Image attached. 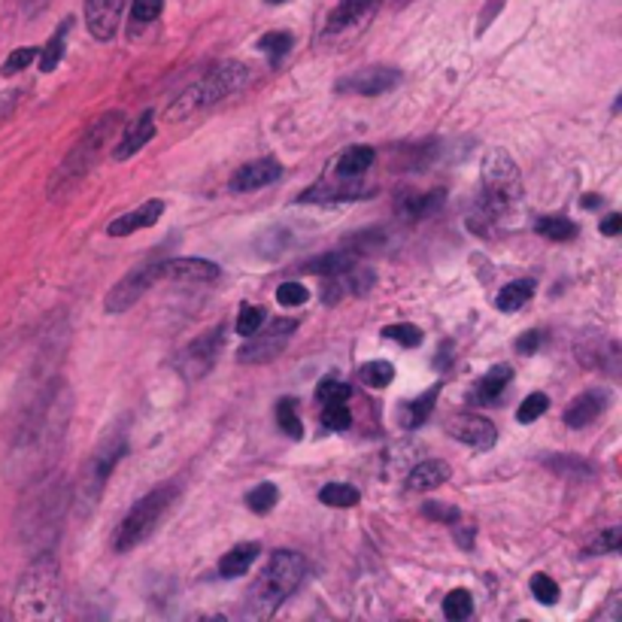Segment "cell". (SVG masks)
Listing matches in <instances>:
<instances>
[{
	"label": "cell",
	"instance_id": "obj_1",
	"mask_svg": "<svg viewBox=\"0 0 622 622\" xmlns=\"http://www.w3.org/2000/svg\"><path fill=\"white\" fill-rule=\"evenodd\" d=\"M67 419H71V395H67V386L55 383L19 428L13 446L15 468L28 474L46 468L58 455V446L67 435Z\"/></svg>",
	"mask_w": 622,
	"mask_h": 622
},
{
	"label": "cell",
	"instance_id": "obj_2",
	"mask_svg": "<svg viewBox=\"0 0 622 622\" xmlns=\"http://www.w3.org/2000/svg\"><path fill=\"white\" fill-rule=\"evenodd\" d=\"M307 577V559L292 550H276L267 559L264 571L255 577V583L246 589L244 598V617L246 619H271L280 604L304 583Z\"/></svg>",
	"mask_w": 622,
	"mask_h": 622
},
{
	"label": "cell",
	"instance_id": "obj_3",
	"mask_svg": "<svg viewBox=\"0 0 622 622\" xmlns=\"http://www.w3.org/2000/svg\"><path fill=\"white\" fill-rule=\"evenodd\" d=\"M64 592H62V568L52 552H40L22 574L13 595V613L22 622H46L62 619Z\"/></svg>",
	"mask_w": 622,
	"mask_h": 622
},
{
	"label": "cell",
	"instance_id": "obj_4",
	"mask_svg": "<svg viewBox=\"0 0 622 622\" xmlns=\"http://www.w3.org/2000/svg\"><path fill=\"white\" fill-rule=\"evenodd\" d=\"M119 125H122V112L110 110L80 137V143H76L73 149L62 158V164L52 170L49 186H46V195L52 197V201H58V197H64L67 192H73V188L80 186L94 167H98L103 149H107L112 137L119 134Z\"/></svg>",
	"mask_w": 622,
	"mask_h": 622
},
{
	"label": "cell",
	"instance_id": "obj_5",
	"mask_svg": "<svg viewBox=\"0 0 622 622\" xmlns=\"http://www.w3.org/2000/svg\"><path fill=\"white\" fill-rule=\"evenodd\" d=\"M249 80V71L240 62H222L219 67H213L210 73H204L201 80L192 82L179 98L167 107V122H179V119L192 116L197 110H206L213 103H219L222 98L234 94L237 89H244Z\"/></svg>",
	"mask_w": 622,
	"mask_h": 622
},
{
	"label": "cell",
	"instance_id": "obj_6",
	"mask_svg": "<svg viewBox=\"0 0 622 622\" xmlns=\"http://www.w3.org/2000/svg\"><path fill=\"white\" fill-rule=\"evenodd\" d=\"M179 486L177 483H164V486L152 489L149 495H143L137 504L128 511V516L119 522L116 534H112V550L116 552H128L149 538V534L158 529V522L164 520V513L170 511V504L177 501Z\"/></svg>",
	"mask_w": 622,
	"mask_h": 622
},
{
	"label": "cell",
	"instance_id": "obj_7",
	"mask_svg": "<svg viewBox=\"0 0 622 622\" xmlns=\"http://www.w3.org/2000/svg\"><path fill=\"white\" fill-rule=\"evenodd\" d=\"M522 197V177L504 149H492L483 158V210L492 219L511 213Z\"/></svg>",
	"mask_w": 622,
	"mask_h": 622
},
{
	"label": "cell",
	"instance_id": "obj_8",
	"mask_svg": "<svg viewBox=\"0 0 622 622\" xmlns=\"http://www.w3.org/2000/svg\"><path fill=\"white\" fill-rule=\"evenodd\" d=\"M125 453H128V440H125L122 431L107 435L98 446H94L89 462L82 464L80 483H76V501H80L82 513H91L94 507H98L103 489H107V480L112 477L116 464L125 459Z\"/></svg>",
	"mask_w": 622,
	"mask_h": 622
},
{
	"label": "cell",
	"instance_id": "obj_9",
	"mask_svg": "<svg viewBox=\"0 0 622 622\" xmlns=\"http://www.w3.org/2000/svg\"><path fill=\"white\" fill-rule=\"evenodd\" d=\"M161 280H164V258H149V262L131 267V271L107 292L103 310H107V313H125V310H131L137 301Z\"/></svg>",
	"mask_w": 622,
	"mask_h": 622
},
{
	"label": "cell",
	"instance_id": "obj_10",
	"mask_svg": "<svg viewBox=\"0 0 622 622\" xmlns=\"http://www.w3.org/2000/svg\"><path fill=\"white\" fill-rule=\"evenodd\" d=\"M298 322L295 319H276L267 328H258L255 334H249V343H244L237 352L240 365H264V361H273L286 349V343L295 334Z\"/></svg>",
	"mask_w": 622,
	"mask_h": 622
},
{
	"label": "cell",
	"instance_id": "obj_11",
	"mask_svg": "<svg viewBox=\"0 0 622 622\" xmlns=\"http://www.w3.org/2000/svg\"><path fill=\"white\" fill-rule=\"evenodd\" d=\"M222 337H225L222 328H213V331H206V334L197 337V340L188 343L177 359L179 374H183L186 379H201L204 374H210V368L215 365V359H219Z\"/></svg>",
	"mask_w": 622,
	"mask_h": 622
},
{
	"label": "cell",
	"instance_id": "obj_12",
	"mask_svg": "<svg viewBox=\"0 0 622 622\" xmlns=\"http://www.w3.org/2000/svg\"><path fill=\"white\" fill-rule=\"evenodd\" d=\"M401 80L404 76H401V71H395V67L374 64V67H365V71H356L349 76H340V80H337V91L340 94H361V98H377V94L392 91Z\"/></svg>",
	"mask_w": 622,
	"mask_h": 622
},
{
	"label": "cell",
	"instance_id": "obj_13",
	"mask_svg": "<svg viewBox=\"0 0 622 622\" xmlns=\"http://www.w3.org/2000/svg\"><path fill=\"white\" fill-rule=\"evenodd\" d=\"M446 431L455 440H462V444L474 446L477 453H486V449L495 446V440H498L495 426H492L489 419L477 416V413H459V416H453L446 422Z\"/></svg>",
	"mask_w": 622,
	"mask_h": 622
},
{
	"label": "cell",
	"instance_id": "obj_14",
	"mask_svg": "<svg viewBox=\"0 0 622 622\" xmlns=\"http://www.w3.org/2000/svg\"><path fill=\"white\" fill-rule=\"evenodd\" d=\"M379 6V0H340V6L328 15V24H325V37H340V33H349V31H359L361 24H365L374 10Z\"/></svg>",
	"mask_w": 622,
	"mask_h": 622
},
{
	"label": "cell",
	"instance_id": "obj_15",
	"mask_svg": "<svg viewBox=\"0 0 622 622\" xmlns=\"http://www.w3.org/2000/svg\"><path fill=\"white\" fill-rule=\"evenodd\" d=\"M125 0H85V24L94 40L116 37L119 19H122Z\"/></svg>",
	"mask_w": 622,
	"mask_h": 622
},
{
	"label": "cell",
	"instance_id": "obj_16",
	"mask_svg": "<svg viewBox=\"0 0 622 622\" xmlns=\"http://www.w3.org/2000/svg\"><path fill=\"white\" fill-rule=\"evenodd\" d=\"M155 137V110H143L131 125L125 128L122 137H116L112 146V161H128L137 155Z\"/></svg>",
	"mask_w": 622,
	"mask_h": 622
},
{
	"label": "cell",
	"instance_id": "obj_17",
	"mask_svg": "<svg viewBox=\"0 0 622 622\" xmlns=\"http://www.w3.org/2000/svg\"><path fill=\"white\" fill-rule=\"evenodd\" d=\"M282 177V164L273 161V158H258V161H249L244 167L237 170L234 177H231V192L244 195V192H255V188H264L276 183V179Z\"/></svg>",
	"mask_w": 622,
	"mask_h": 622
},
{
	"label": "cell",
	"instance_id": "obj_18",
	"mask_svg": "<svg viewBox=\"0 0 622 622\" xmlns=\"http://www.w3.org/2000/svg\"><path fill=\"white\" fill-rule=\"evenodd\" d=\"M608 401H610L608 388H589V392L577 395V398L571 401V407L565 410V426L568 428H586L589 422H595L604 410H608Z\"/></svg>",
	"mask_w": 622,
	"mask_h": 622
},
{
	"label": "cell",
	"instance_id": "obj_19",
	"mask_svg": "<svg viewBox=\"0 0 622 622\" xmlns=\"http://www.w3.org/2000/svg\"><path fill=\"white\" fill-rule=\"evenodd\" d=\"M161 213H164V201H146V204L137 206V210L119 215V219H112V222L107 225V234H110V237L137 234L140 228H152V225L161 219Z\"/></svg>",
	"mask_w": 622,
	"mask_h": 622
},
{
	"label": "cell",
	"instance_id": "obj_20",
	"mask_svg": "<svg viewBox=\"0 0 622 622\" xmlns=\"http://www.w3.org/2000/svg\"><path fill=\"white\" fill-rule=\"evenodd\" d=\"M219 276V267L204 258H167L164 262V280L177 282H206Z\"/></svg>",
	"mask_w": 622,
	"mask_h": 622
},
{
	"label": "cell",
	"instance_id": "obj_21",
	"mask_svg": "<svg viewBox=\"0 0 622 622\" xmlns=\"http://www.w3.org/2000/svg\"><path fill=\"white\" fill-rule=\"evenodd\" d=\"M370 188L359 186L356 179H349V183H319L316 188H310V192L298 195L301 204H334V201H356V197H368Z\"/></svg>",
	"mask_w": 622,
	"mask_h": 622
},
{
	"label": "cell",
	"instance_id": "obj_22",
	"mask_svg": "<svg viewBox=\"0 0 622 622\" xmlns=\"http://www.w3.org/2000/svg\"><path fill=\"white\" fill-rule=\"evenodd\" d=\"M511 379H513V368L511 365L492 368L486 377H480L477 388L471 392V401L483 404V407H492V404H498V398L504 395V388L511 386Z\"/></svg>",
	"mask_w": 622,
	"mask_h": 622
},
{
	"label": "cell",
	"instance_id": "obj_23",
	"mask_svg": "<svg viewBox=\"0 0 622 622\" xmlns=\"http://www.w3.org/2000/svg\"><path fill=\"white\" fill-rule=\"evenodd\" d=\"M446 480H449V464L437 462V459H428L407 474V489L410 492H431V489L444 486Z\"/></svg>",
	"mask_w": 622,
	"mask_h": 622
},
{
	"label": "cell",
	"instance_id": "obj_24",
	"mask_svg": "<svg viewBox=\"0 0 622 622\" xmlns=\"http://www.w3.org/2000/svg\"><path fill=\"white\" fill-rule=\"evenodd\" d=\"M258 552H262V547H258V543H237L234 550H228L219 559V574L225 577V580H234V577L246 574L249 568L255 565Z\"/></svg>",
	"mask_w": 622,
	"mask_h": 622
},
{
	"label": "cell",
	"instance_id": "obj_25",
	"mask_svg": "<svg viewBox=\"0 0 622 622\" xmlns=\"http://www.w3.org/2000/svg\"><path fill=\"white\" fill-rule=\"evenodd\" d=\"M377 161V152L370 149V146H352V149H347L337 158L334 164V174L343 177V179H356L361 177L365 170H370V164Z\"/></svg>",
	"mask_w": 622,
	"mask_h": 622
},
{
	"label": "cell",
	"instance_id": "obj_26",
	"mask_svg": "<svg viewBox=\"0 0 622 622\" xmlns=\"http://www.w3.org/2000/svg\"><path fill=\"white\" fill-rule=\"evenodd\" d=\"M352 264H359V253H325L313 258V262L304 264L307 273H319V276H337L343 271H349Z\"/></svg>",
	"mask_w": 622,
	"mask_h": 622
},
{
	"label": "cell",
	"instance_id": "obj_27",
	"mask_svg": "<svg viewBox=\"0 0 622 622\" xmlns=\"http://www.w3.org/2000/svg\"><path fill=\"white\" fill-rule=\"evenodd\" d=\"M444 201H446L444 188H435V192H428V195L407 197V201L401 204V215L404 219H422V215H431L435 210H440V204Z\"/></svg>",
	"mask_w": 622,
	"mask_h": 622
},
{
	"label": "cell",
	"instance_id": "obj_28",
	"mask_svg": "<svg viewBox=\"0 0 622 622\" xmlns=\"http://www.w3.org/2000/svg\"><path fill=\"white\" fill-rule=\"evenodd\" d=\"M534 295V282L531 280H520V282H511V286L501 289L498 295V310L501 313H516L520 307H525V301Z\"/></svg>",
	"mask_w": 622,
	"mask_h": 622
},
{
	"label": "cell",
	"instance_id": "obj_29",
	"mask_svg": "<svg viewBox=\"0 0 622 622\" xmlns=\"http://www.w3.org/2000/svg\"><path fill=\"white\" fill-rule=\"evenodd\" d=\"M534 231H538L541 237L547 240H556V244H565V240H574L577 237V225L571 219H561V215H547V219H538L534 225Z\"/></svg>",
	"mask_w": 622,
	"mask_h": 622
},
{
	"label": "cell",
	"instance_id": "obj_30",
	"mask_svg": "<svg viewBox=\"0 0 622 622\" xmlns=\"http://www.w3.org/2000/svg\"><path fill=\"white\" fill-rule=\"evenodd\" d=\"M437 395H440V383L431 386L428 392H422L416 401H410L407 404V416H404V426H407V428H419L422 422L431 416V410H435Z\"/></svg>",
	"mask_w": 622,
	"mask_h": 622
},
{
	"label": "cell",
	"instance_id": "obj_31",
	"mask_svg": "<svg viewBox=\"0 0 622 622\" xmlns=\"http://www.w3.org/2000/svg\"><path fill=\"white\" fill-rule=\"evenodd\" d=\"M359 489L356 486H347V483H328L319 492V501L328 507H356L359 504Z\"/></svg>",
	"mask_w": 622,
	"mask_h": 622
},
{
	"label": "cell",
	"instance_id": "obj_32",
	"mask_svg": "<svg viewBox=\"0 0 622 622\" xmlns=\"http://www.w3.org/2000/svg\"><path fill=\"white\" fill-rule=\"evenodd\" d=\"M395 379V368L388 361H368L359 368V383L368 388H386Z\"/></svg>",
	"mask_w": 622,
	"mask_h": 622
},
{
	"label": "cell",
	"instance_id": "obj_33",
	"mask_svg": "<svg viewBox=\"0 0 622 622\" xmlns=\"http://www.w3.org/2000/svg\"><path fill=\"white\" fill-rule=\"evenodd\" d=\"M276 501H280V489L273 486V483H258V486L246 495V507L253 513H271L276 507Z\"/></svg>",
	"mask_w": 622,
	"mask_h": 622
},
{
	"label": "cell",
	"instance_id": "obj_34",
	"mask_svg": "<svg viewBox=\"0 0 622 622\" xmlns=\"http://www.w3.org/2000/svg\"><path fill=\"white\" fill-rule=\"evenodd\" d=\"M67 28H71V22H64L62 28H58L55 33H52L49 46L43 49V55H40V71H43V73H52L58 64H62V58H64V37H67Z\"/></svg>",
	"mask_w": 622,
	"mask_h": 622
},
{
	"label": "cell",
	"instance_id": "obj_35",
	"mask_svg": "<svg viewBox=\"0 0 622 622\" xmlns=\"http://www.w3.org/2000/svg\"><path fill=\"white\" fill-rule=\"evenodd\" d=\"M276 422H280V428L286 431V435H289L292 440H301V437H304V426H301V419H298L295 398L276 401Z\"/></svg>",
	"mask_w": 622,
	"mask_h": 622
},
{
	"label": "cell",
	"instance_id": "obj_36",
	"mask_svg": "<svg viewBox=\"0 0 622 622\" xmlns=\"http://www.w3.org/2000/svg\"><path fill=\"white\" fill-rule=\"evenodd\" d=\"M258 49H262L264 55L271 58V64H280L282 58L289 55V49H292V33H286V31L264 33V37L258 40Z\"/></svg>",
	"mask_w": 622,
	"mask_h": 622
},
{
	"label": "cell",
	"instance_id": "obj_37",
	"mask_svg": "<svg viewBox=\"0 0 622 622\" xmlns=\"http://www.w3.org/2000/svg\"><path fill=\"white\" fill-rule=\"evenodd\" d=\"M474 613V598L468 589H453L444 598V617L446 619H468Z\"/></svg>",
	"mask_w": 622,
	"mask_h": 622
},
{
	"label": "cell",
	"instance_id": "obj_38",
	"mask_svg": "<svg viewBox=\"0 0 622 622\" xmlns=\"http://www.w3.org/2000/svg\"><path fill=\"white\" fill-rule=\"evenodd\" d=\"M547 464L559 477H589L592 474V464L583 459H574V455H552V459H547Z\"/></svg>",
	"mask_w": 622,
	"mask_h": 622
},
{
	"label": "cell",
	"instance_id": "obj_39",
	"mask_svg": "<svg viewBox=\"0 0 622 622\" xmlns=\"http://www.w3.org/2000/svg\"><path fill=\"white\" fill-rule=\"evenodd\" d=\"M322 426L328 431H347L352 426V413L347 407V401H331V404H325V410H322Z\"/></svg>",
	"mask_w": 622,
	"mask_h": 622
},
{
	"label": "cell",
	"instance_id": "obj_40",
	"mask_svg": "<svg viewBox=\"0 0 622 622\" xmlns=\"http://www.w3.org/2000/svg\"><path fill=\"white\" fill-rule=\"evenodd\" d=\"M622 547V531L617 525H610V529H604L598 538L586 543V556H604V552H617Z\"/></svg>",
	"mask_w": 622,
	"mask_h": 622
},
{
	"label": "cell",
	"instance_id": "obj_41",
	"mask_svg": "<svg viewBox=\"0 0 622 622\" xmlns=\"http://www.w3.org/2000/svg\"><path fill=\"white\" fill-rule=\"evenodd\" d=\"M352 395V388L347 383H340V379H331V377H325V379H319V386H316V398L322 401V404H331V401H347Z\"/></svg>",
	"mask_w": 622,
	"mask_h": 622
},
{
	"label": "cell",
	"instance_id": "obj_42",
	"mask_svg": "<svg viewBox=\"0 0 622 622\" xmlns=\"http://www.w3.org/2000/svg\"><path fill=\"white\" fill-rule=\"evenodd\" d=\"M383 337H388V340H395V343H401V347H410V349L422 343V331H419L416 325H410V322L383 328Z\"/></svg>",
	"mask_w": 622,
	"mask_h": 622
},
{
	"label": "cell",
	"instance_id": "obj_43",
	"mask_svg": "<svg viewBox=\"0 0 622 622\" xmlns=\"http://www.w3.org/2000/svg\"><path fill=\"white\" fill-rule=\"evenodd\" d=\"M547 407H550L547 395L534 392V395H529V398L520 404V410H516V419H520V422H534V419H541L543 413H547Z\"/></svg>",
	"mask_w": 622,
	"mask_h": 622
},
{
	"label": "cell",
	"instance_id": "obj_44",
	"mask_svg": "<svg viewBox=\"0 0 622 622\" xmlns=\"http://www.w3.org/2000/svg\"><path fill=\"white\" fill-rule=\"evenodd\" d=\"M264 307H255V304H244V310H240V316H237V331L249 337V334H255L258 328L264 325Z\"/></svg>",
	"mask_w": 622,
	"mask_h": 622
},
{
	"label": "cell",
	"instance_id": "obj_45",
	"mask_svg": "<svg viewBox=\"0 0 622 622\" xmlns=\"http://www.w3.org/2000/svg\"><path fill=\"white\" fill-rule=\"evenodd\" d=\"M531 595L541 604H556L559 601V583L550 574H534L531 577Z\"/></svg>",
	"mask_w": 622,
	"mask_h": 622
},
{
	"label": "cell",
	"instance_id": "obj_46",
	"mask_svg": "<svg viewBox=\"0 0 622 622\" xmlns=\"http://www.w3.org/2000/svg\"><path fill=\"white\" fill-rule=\"evenodd\" d=\"M276 301H280L282 307H298L307 301V289L301 286V282H282V286L276 289Z\"/></svg>",
	"mask_w": 622,
	"mask_h": 622
},
{
	"label": "cell",
	"instance_id": "obj_47",
	"mask_svg": "<svg viewBox=\"0 0 622 622\" xmlns=\"http://www.w3.org/2000/svg\"><path fill=\"white\" fill-rule=\"evenodd\" d=\"M131 15L137 24H149L161 15V0H134Z\"/></svg>",
	"mask_w": 622,
	"mask_h": 622
},
{
	"label": "cell",
	"instance_id": "obj_48",
	"mask_svg": "<svg viewBox=\"0 0 622 622\" xmlns=\"http://www.w3.org/2000/svg\"><path fill=\"white\" fill-rule=\"evenodd\" d=\"M33 55H37V49H15L10 58H6V64L0 67V73L4 76H13V73H19L24 71L31 62H33Z\"/></svg>",
	"mask_w": 622,
	"mask_h": 622
},
{
	"label": "cell",
	"instance_id": "obj_49",
	"mask_svg": "<svg viewBox=\"0 0 622 622\" xmlns=\"http://www.w3.org/2000/svg\"><path fill=\"white\" fill-rule=\"evenodd\" d=\"M422 513L431 516V520L449 522V525H453L455 520H459V511H455V507H444V504H437V501H428V504L422 507Z\"/></svg>",
	"mask_w": 622,
	"mask_h": 622
},
{
	"label": "cell",
	"instance_id": "obj_50",
	"mask_svg": "<svg viewBox=\"0 0 622 622\" xmlns=\"http://www.w3.org/2000/svg\"><path fill=\"white\" fill-rule=\"evenodd\" d=\"M541 343H543L541 331H525L520 340H516V352H522V356H534V352L541 349Z\"/></svg>",
	"mask_w": 622,
	"mask_h": 622
},
{
	"label": "cell",
	"instance_id": "obj_51",
	"mask_svg": "<svg viewBox=\"0 0 622 622\" xmlns=\"http://www.w3.org/2000/svg\"><path fill=\"white\" fill-rule=\"evenodd\" d=\"M619 228H622V215H619V213H610L608 219L601 222V231H604L608 237H617Z\"/></svg>",
	"mask_w": 622,
	"mask_h": 622
},
{
	"label": "cell",
	"instance_id": "obj_52",
	"mask_svg": "<svg viewBox=\"0 0 622 622\" xmlns=\"http://www.w3.org/2000/svg\"><path fill=\"white\" fill-rule=\"evenodd\" d=\"M46 4H49V0H19V6H22V10L28 13V15L40 13V10H43V6H46Z\"/></svg>",
	"mask_w": 622,
	"mask_h": 622
},
{
	"label": "cell",
	"instance_id": "obj_53",
	"mask_svg": "<svg viewBox=\"0 0 622 622\" xmlns=\"http://www.w3.org/2000/svg\"><path fill=\"white\" fill-rule=\"evenodd\" d=\"M601 204H604L601 195H586V197H583V206H586V210H592V206H601Z\"/></svg>",
	"mask_w": 622,
	"mask_h": 622
},
{
	"label": "cell",
	"instance_id": "obj_54",
	"mask_svg": "<svg viewBox=\"0 0 622 622\" xmlns=\"http://www.w3.org/2000/svg\"><path fill=\"white\" fill-rule=\"evenodd\" d=\"M446 352H449V340H444V343H440V359L435 361L437 368H446V361H449V356H446Z\"/></svg>",
	"mask_w": 622,
	"mask_h": 622
},
{
	"label": "cell",
	"instance_id": "obj_55",
	"mask_svg": "<svg viewBox=\"0 0 622 622\" xmlns=\"http://www.w3.org/2000/svg\"><path fill=\"white\" fill-rule=\"evenodd\" d=\"M267 4H286V0H267Z\"/></svg>",
	"mask_w": 622,
	"mask_h": 622
}]
</instances>
